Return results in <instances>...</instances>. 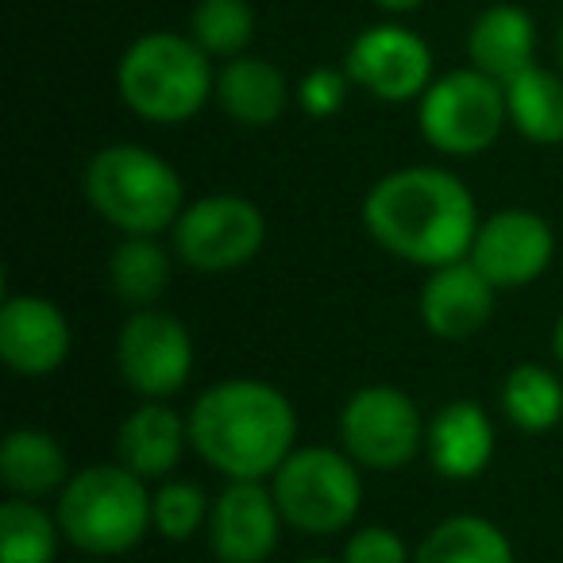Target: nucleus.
I'll list each match as a JSON object with an SVG mask.
<instances>
[{
  "mask_svg": "<svg viewBox=\"0 0 563 563\" xmlns=\"http://www.w3.org/2000/svg\"><path fill=\"white\" fill-rule=\"evenodd\" d=\"M363 228L394 258L437 271L467 258L478 209L460 174L444 166H401L367 189Z\"/></svg>",
  "mask_w": 563,
  "mask_h": 563,
  "instance_id": "obj_1",
  "label": "nucleus"
},
{
  "mask_svg": "<svg viewBox=\"0 0 563 563\" xmlns=\"http://www.w3.org/2000/svg\"><path fill=\"white\" fill-rule=\"evenodd\" d=\"M189 448L224 478H266L298 448V413L278 386L263 378H224L197 394Z\"/></svg>",
  "mask_w": 563,
  "mask_h": 563,
  "instance_id": "obj_2",
  "label": "nucleus"
},
{
  "mask_svg": "<svg viewBox=\"0 0 563 563\" xmlns=\"http://www.w3.org/2000/svg\"><path fill=\"white\" fill-rule=\"evenodd\" d=\"M117 93L132 117L178 128L217 97V66L189 32H143L117 63Z\"/></svg>",
  "mask_w": 563,
  "mask_h": 563,
  "instance_id": "obj_3",
  "label": "nucleus"
},
{
  "mask_svg": "<svg viewBox=\"0 0 563 563\" xmlns=\"http://www.w3.org/2000/svg\"><path fill=\"white\" fill-rule=\"evenodd\" d=\"M81 194L120 235H163L186 209L181 174L140 143H109L97 151L81 174Z\"/></svg>",
  "mask_w": 563,
  "mask_h": 563,
  "instance_id": "obj_4",
  "label": "nucleus"
},
{
  "mask_svg": "<svg viewBox=\"0 0 563 563\" xmlns=\"http://www.w3.org/2000/svg\"><path fill=\"white\" fill-rule=\"evenodd\" d=\"M151 498V483L124 463H93L70 475V483L58 490L55 514L74 548L93 560H112L140 548L155 529Z\"/></svg>",
  "mask_w": 563,
  "mask_h": 563,
  "instance_id": "obj_5",
  "label": "nucleus"
},
{
  "mask_svg": "<svg viewBox=\"0 0 563 563\" xmlns=\"http://www.w3.org/2000/svg\"><path fill=\"white\" fill-rule=\"evenodd\" d=\"M360 463L344 448L306 444L294 448L266 483L278 501L282 521L306 537H336L352 529L363 506Z\"/></svg>",
  "mask_w": 563,
  "mask_h": 563,
  "instance_id": "obj_6",
  "label": "nucleus"
},
{
  "mask_svg": "<svg viewBox=\"0 0 563 563\" xmlns=\"http://www.w3.org/2000/svg\"><path fill=\"white\" fill-rule=\"evenodd\" d=\"M506 128V86L475 66L437 74L417 101V132L444 158L483 155L501 140Z\"/></svg>",
  "mask_w": 563,
  "mask_h": 563,
  "instance_id": "obj_7",
  "label": "nucleus"
},
{
  "mask_svg": "<svg viewBox=\"0 0 563 563\" xmlns=\"http://www.w3.org/2000/svg\"><path fill=\"white\" fill-rule=\"evenodd\" d=\"M266 243V217L240 194H209L181 209L170 228V251L201 274L247 266Z\"/></svg>",
  "mask_w": 563,
  "mask_h": 563,
  "instance_id": "obj_8",
  "label": "nucleus"
},
{
  "mask_svg": "<svg viewBox=\"0 0 563 563\" xmlns=\"http://www.w3.org/2000/svg\"><path fill=\"white\" fill-rule=\"evenodd\" d=\"M340 448L367 471H398L417 460L429 440L417 401L386 383L360 386L336 417Z\"/></svg>",
  "mask_w": 563,
  "mask_h": 563,
  "instance_id": "obj_9",
  "label": "nucleus"
},
{
  "mask_svg": "<svg viewBox=\"0 0 563 563\" xmlns=\"http://www.w3.org/2000/svg\"><path fill=\"white\" fill-rule=\"evenodd\" d=\"M344 70L355 89L383 104H417L437 78V55L429 40L401 20L367 24L347 43Z\"/></svg>",
  "mask_w": 563,
  "mask_h": 563,
  "instance_id": "obj_10",
  "label": "nucleus"
},
{
  "mask_svg": "<svg viewBox=\"0 0 563 563\" xmlns=\"http://www.w3.org/2000/svg\"><path fill=\"white\" fill-rule=\"evenodd\" d=\"M117 367L143 401H166L194 375V336L174 313L135 309L117 336Z\"/></svg>",
  "mask_w": 563,
  "mask_h": 563,
  "instance_id": "obj_11",
  "label": "nucleus"
},
{
  "mask_svg": "<svg viewBox=\"0 0 563 563\" xmlns=\"http://www.w3.org/2000/svg\"><path fill=\"white\" fill-rule=\"evenodd\" d=\"M467 258L486 274L494 290H521L552 266L555 232L532 209H498L478 220Z\"/></svg>",
  "mask_w": 563,
  "mask_h": 563,
  "instance_id": "obj_12",
  "label": "nucleus"
},
{
  "mask_svg": "<svg viewBox=\"0 0 563 563\" xmlns=\"http://www.w3.org/2000/svg\"><path fill=\"white\" fill-rule=\"evenodd\" d=\"M282 514L271 483L258 478H228L209 514V552L217 563H266L278 548Z\"/></svg>",
  "mask_w": 563,
  "mask_h": 563,
  "instance_id": "obj_13",
  "label": "nucleus"
},
{
  "mask_svg": "<svg viewBox=\"0 0 563 563\" xmlns=\"http://www.w3.org/2000/svg\"><path fill=\"white\" fill-rule=\"evenodd\" d=\"M74 332L66 313L40 294H12L0 306V360L24 378H47L70 360Z\"/></svg>",
  "mask_w": 563,
  "mask_h": 563,
  "instance_id": "obj_14",
  "label": "nucleus"
},
{
  "mask_svg": "<svg viewBox=\"0 0 563 563\" xmlns=\"http://www.w3.org/2000/svg\"><path fill=\"white\" fill-rule=\"evenodd\" d=\"M494 298L498 290L486 282V274L471 258H455L429 271L417 309H421V324L437 340H471L490 324Z\"/></svg>",
  "mask_w": 563,
  "mask_h": 563,
  "instance_id": "obj_15",
  "label": "nucleus"
},
{
  "mask_svg": "<svg viewBox=\"0 0 563 563\" xmlns=\"http://www.w3.org/2000/svg\"><path fill=\"white\" fill-rule=\"evenodd\" d=\"M537 43L540 35L532 12L514 0H494L483 4V12L467 27V66L506 86L537 66Z\"/></svg>",
  "mask_w": 563,
  "mask_h": 563,
  "instance_id": "obj_16",
  "label": "nucleus"
},
{
  "mask_svg": "<svg viewBox=\"0 0 563 563\" xmlns=\"http://www.w3.org/2000/svg\"><path fill=\"white\" fill-rule=\"evenodd\" d=\"M189 448V421L166 401H143L117 432V463L147 483H163L178 471Z\"/></svg>",
  "mask_w": 563,
  "mask_h": 563,
  "instance_id": "obj_17",
  "label": "nucleus"
},
{
  "mask_svg": "<svg viewBox=\"0 0 563 563\" xmlns=\"http://www.w3.org/2000/svg\"><path fill=\"white\" fill-rule=\"evenodd\" d=\"M294 101V86L286 74L258 55L228 58L217 70V104L240 128H271L286 117Z\"/></svg>",
  "mask_w": 563,
  "mask_h": 563,
  "instance_id": "obj_18",
  "label": "nucleus"
},
{
  "mask_svg": "<svg viewBox=\"0 0 563 563\" xmlns=\"http://www.w3.org/2000/svg\"><path fill=\"white\" fill-rule=\"evenodd\" d=\"M432 467L452 483H467L478 478L494 460V421L478 401H448L429 424V440H424Z\"/></svg>",
  "mask_w": 563,
  "mask_h": 563,
  "instance_id": "obj_19",
  "label": "nucleus"
},
{
  "mask_svg": "<svg viewBox=\"0 0 563 563\" xmlns=\"http://www.w3.org/2000/svg\"><path fill=\"white\" fill-rule=\"evenodd\" d=\"M0 478L16 498H47L70 483V463L51 432L12 429L0 444Z\"/></svg>",
  "mask_w": 563,
  "mask_h": 563,
  "instance_id": "obj_20",
  "label": "nucleus"
},
{
  "mask_svg": "<svg viewBox=\"0 0 563 563\" xmlns=\"http://www.w3.org/2000/svg\"><path fill=\"white\" fill-rule=\"evenodd\" d=\"M506 112L509 128L537 147H560L563 143V74L555 66H529L506 81Z\"/></svg>",
  "mask_w": 563,
  "mask_h": 563,
  "instance_id": "obj_21",
  "label": "nucleus"
},
{
  "mask_svg": "<svg viewBox=\"0 0 563 563\" xmlns=\"http://www.w3.org/2000/svg\"><path fill=\"white\" fill-rule=\"evenodd\" d=\"M413 563H514V544L486 517L455 514L424 532Z\"/></svg>",
  "mask_w": 563,
  "mask_h": 563,
  "instance_id": "obj_22",
  "label": "nucleus"
},
{
  "mask_svg": "<svg viewBox=\"0 0 563 563\" xmlns=\"http://www.w3.org/2000/svg\"><path fill=\"white\" fill-rule=\"evenodd\" d=\"M109 286L124 306L151 309L170 286V251L158 235H120L109 255Z\"/></svg>",
  "mask_w": 563,
  "mask_h": 563,
  "instance_id": "obj_23",
  "label": "nucleus"
},
{
  "mask_svg": "<svg viewBox=\"0 0 563 563\" xmlns=\"http://www.w3.org/2000/svg\"><path fill=\"white\" fill-rule=\"evenodd\" d=\"M501 413L521 432H548L563 421V383L540 363H517L501 383Z\"/></svg>",
  "mask_w": 563,
  "mask_h": 563,
  "instance_id": "obj_24",
  "label": "nucleus"
},
{
  "mask_svg": "<svg viewBox=\"0 0 563 563\" xmlns=\"http://www.w3.org/2000/svg\"><path fill=\"white\" fill-rule=\"evenodd\" d=\"M63 537L58 514H47L35 498L12 494L0 506V563H55Z\"/></svg>",
  "mask_w": 563,
  "mask_h": 563,
  "instance_id": "obj_25",
  "label": "nucleus"
},
{
  "mask_svg": "<svg viewBox=\"0 0 563 563\" xmlns=\"http://www.w3.org/2000/svg\"><path fill=\"white\" fill-rule=\"evenodd\" d=\"M255 32L258 20L251 0H197L194 12H189V35L212 63L247 55Z\"/></svg>",
  "mask_w": 563,
  "mask_h": 563,
  "instance_id": "obj_26",
  "label": "nucleus"
},
{
  "mask_svg": "<svg viewBox=\"0 0 563 563\" xmlns=\"http://www.w3.org/2000/svg\"><path fill=\"white\" fill-rule=\"evenodd\" d=\"M151 514H155V532L170 544L197 537L201 529H209L212 501L189 478H163L155 486V498H151Z\"/></svg>",
  "mask_w": 563,
  "mask_h": 563,
  "instance_id": "obj_27",
  "label": "nucleus"
},
{
  "mask_svg": "<svg viewBox=\"0 0 563 563\" xmlns=\"http://www.w3.org/2000/svg\"><path fill=\"white\" fill-rule=\"evenodd\" d=\"M352 89L355 86L344 66H313V70L294 86V104H298L309 120H332L347 104Z\"/></svg>",
  "mask_w": 563,
  "mask_h": 563,
  "instance_id": "obj_28",
  "label": "nucleus"
},
{
  "mask_svg": "<svg viewBox=\"0 0 563 563\" xmlns=\"http://www.w3.org/2000/svg\"><path fill=\"white\" fill-rule=\"evenodd\" d=\"M340 563H413V552L390 525H363L347 537Z\"/></svg>",
  "mask_w": 563,
  "mask_h": 563,
  "instance_id": "obj_29",
  "label": "nucleus"
},
{
  "mask_svg": "<svg viewBox=\"0 0 563 563\" xmlns=\"http://www.w3.org/2000/svg\"><path fill=\"white\" fill-rule=\"evenodd\" d=\"M378 12H386L390 20H401V16H413V12H421L429 0H371Z\"/></svg>",
  "mask_w": 563,
  "mask_h": 563,
  "instance_id": "obj_30",
  "label": "nucleus"
},
{
  "mask_svg": "<svg viewBox=\"0 0 563 563\" xmlns=\"http://www.w3.org/2000/svg\"><path fill=\"white\" fill-rule=\"evenodd\" d=\"M552 347H555V360H560V367H563V313H560V321H555V332H552Z\"/></svg>",
  "mask_w": 563,
  "mask_h": 563,
  "instance_id": "obj_31",
  "label": "nucleus"
},
{
  "mask_svg": "<svg viewBox=\"0 0 563 563\" xmlns=\"http://www.w3.org/2000/svg\"><path fill=\"white\" fill-rule=\"evenodd\" d=\"M555 70L563 74V24H560V32H555Z\"/></svg>",
  "mask_w": 563,
  "mask_h": 563,
  "instance_id": "obj_32",
  "label": "nucleus"
},
{
  "mask_svg": "<svg viewBox=\"0 0 563 563\" xmlns=\"http://www.w3.org/2000/svg\"><path fill=\"white\" fill-rule=\"evenodd\" d=\"M301 563H340V560H324V555H313V560H301Z\"/></svg>",
  "mask_w": 563,
  "mask_h": 563,
  "instance_id": "obj_33",
  "label": "nucleus"
},
{
  "mask_svg": "<svg viewBox=\"0 0 563 563\" xmlns=\"http://www.w3.org/2000/svg\"><path fill=\"white\" fill-rule=\"evenodd\" d=\"M478 4H494V0H478Z\"/></svg>",
  "mask_w": 563,
  "mask_h": 563,
  "instance_id": "obj_34",
  "label": "nucleus"
}]
</instances>
